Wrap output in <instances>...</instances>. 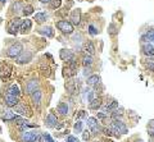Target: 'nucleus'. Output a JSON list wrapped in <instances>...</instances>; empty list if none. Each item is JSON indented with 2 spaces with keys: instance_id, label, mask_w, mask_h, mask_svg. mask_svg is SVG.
Instances as JSON below:
<instances>
[{
  "instance_id": "1",
  "label": "nucleus",
  "mask_w": 154,
  "mask_h": 142,
  "mask_svg": "<svg viewBox=\"0 0 154 142\" xmlns=\"http://www.w3.org/2000/svg\"><path fill=\"white\" fill-rule=\"evenodd\" d=\"M55 26H57V28L64 35L73 33V26H72V23L68 22V20H58V22L55 23Z\"/></svg>"
},
{
  "instance_id": "2",
  "label": "nucleus",
  "mask_w": 154,
  "mask_h": 142,
  "mask_svg": "<svg viewBox=\"0 0 154 142\" xmlns=\"http://www.w3.org/2000/svg\"><path fill=\"white\" fill-rule=\"evenodd\" d=\"M21 23H22V20L19 18H14L8 22V26H7V31L8 33L10 35H17L19 31V27H21Z\"/></svg>"
},
{
  "instance_id": "3",
  "label": "nucleus",
  "mask_w": 154,
  "mask_h": 142,
  "mask_svg": "<svg viewBox=\"0 0 154 142\" xmlns=\"http://www.w3.org/2000/svg\"><path fill=\"white\" fill-rule=\"evenodd\" d=\"M111 128L113 129L114 133H122V134H126V133L129 132V129H127V127L125 126V123H123L122 120H118V119H114L113 122H112Z\"/></svg>"
},
{
  "instance_id": "4",
  "label": "nucleus",
  "mask_w": 154,
  "mask_h": 142,
  "mask_svg": "<svg viewBox=\"0 0 154 142\" xmlns=\"http://www.w3.org/2000/svg\"><path fill=\"white\" fill-rule=\"evenodd\" d=\"M22 51H23L22 44H21V42H17V44H13V45H12L9 49H8L7 55H8L9 58H14V59H16Z\"/></svg>"
},
{
  "instance_id": "5",
  "label": "nucleus",
  "mask_w": 154,
  "mask_h": 142,
  "mask_svg": "<svg viewBox=\"0 0 154 142\" xmlns=\"http://www.w3.org/2000/svg\"><path fill=\"white\" fill-rule=\"evenodd\" d=\"M32 58H34V55H32L31 51H26V53H21L18 57L16 58V61L18 64H26V63H30V61L32 60Z\"/></svg>"
},
{
  "instance_id": "6",
  "label": "nucleus",
  "mask_w": 154,
  "mask_h": 142,
  "mask_svg": "<svg viewBox=\"0 0 154 142\" xmlns=\"http://www.w3.org/2000/svg\"><path fill=\"white\" fill-rule=\"evenodd\" d=\"M40 136L35 132H23L21 134V141L22 142H35L38 140Z\"/></svg>"
},
{
  "instance_id": "7",
  "label": "nucleus",
  "mask_w": 154,
  "mask_h": 142,
  "mask_svg": "<svg viewBox=\"0 0 154 142\" xmlns=\"http://www.w3.org/2000/svg\"><path fill=\"white\" fill-rule=\"evenodd\" d=\"M0 118H1L4 122H13V120H17L18 119V115H17L14 111L12 110H5L0 114Z\"/></svg>"
},
{
  "instance_id": "8",
  "label": "nucleus",
  "mask_w": 154,
  "mask_h": 142,
  "mask_svg": "<svg viewBox=\"0 0 154 142\" xmlns=\"http://www.w3.org/2000/svg\"><path fill=\"white\" fill-rule=\"evenodd\" d=\"M38 88V81L37 79H31L26 83V87H25V92L27 95H31L34 91H36Z\"/></svg>"
},
{
  "instance_id": "9",
  "label": "nucleus",
  "mask_w": 154,
  "mask_h": 142,
  "mask_svg": "<svg viewBox=\"0 0 154 142\" xmlns=\"http://www.w3.org/2000/svg\"><path fill=\"white\" fill-rule=\"evenodd\" d=\"M12 68L5 63H0V78L1 79H8V77L10 76Z\"/></svg>"
},
{
  "instance_id": "10",
  "label": "nucleus",
  "mask_w": 154,
  "mask_h": 142,
  "mask_svg": "<svg viewBox=\"0 0 154 142\" xmlns=\"http://www.w3.org/2000/svg\"><path fill=\"white\" fill-rule=\"evenodd\" d=\"M87 126L90 127L91 132L95 133V134H96L98 132L102 131V128H100V127L98 126V120H96V118H87Z\"/></svg>"
},
{
  "instance_id": "11",
  "label": "nucleus",
  "mask_w": 154,
  "mask_h": 142,
  "mask_svg": "<svg viewBox=\"0 0 154 142\" xmlns=\"http://www.w3.org/2000/svg\"><path fill=\"white\" fill-rule=\"evenodd\" d=\"M59 57L63 61H69L71 59H73V51L69 49H62L59 53Z\"/></svg>"
},
{
  "instance_id": "12",
  "label": "nucleus",
  "mask_w": 154,
  "mask_h": 142,
  "mask_svg": "<svg viewBox=\"0 0 154 142\" xmlns=\"http://www.w3.org/2000/svg\"><path fill=\"white\" fill-rule=\"evenodd\" d=\"M31 28H32V22L30 19L26 18L25 20H22V23H21V27H19V31H21V33H27V32L31 31Z\"/></svg>"
},
{
  "instance_id": "13",
  "label": "nucleus",
  "mask_w": 154,
  "mask_h": 142,
  "mask_svg": "<svg viewBox=\"0 0 154 142\" xmlns=\"http://www.w3.org/2000/svg\"><path fill=\"white\" fill-rule=\"evenodd\" d=\"M5 104H7V106H9V108H13V106H16L18 104V97L7 94L5 95Z\"/></svg>"
},
{
  "instance_id": "14",
  "label": "nucleus",
  "mask_w": 154,
  "mask_h": 142,
  "mask_svg": "<svg viewBox=\"0 0 154 142\" xmlns=\"http://www.w3.org/2000/svg\"><path fill=\"white\" fill-rule=\"evenodd\" d=\"M57 123H58V119H57V117H55L53 113H50L48 117H46L45 124L48 127H50V128H54V127H57Z\"/></svg>"
},
{
  "instance_id": "15",
  "label": "nucleus",
  "mask_w": 154,
  "mask_h": 142,
  "mask_svg": "<svg viewBox=\"0 0 154 142\" xmlns=\"http://www.w3.org/2000/svg\"><path fill=\"white\" fill-rule=\"evenodd\" d=\"M41 97H43V94H41L40 90H36L31 94V99H32V102H34L36 106H40L41 104Z\"/></svg>"
},
{
  "instance_id": "16",
  "label": "nucleus",
  "mask_w": 154,
  "mask_h": 142,
  "mask_svg": "<svg viewBox=\"0 0 154 142\" xmlns=\"http://www.w3.org/2000/svg\"><path fill=\"white\" fill-rule=\"evenodd\" d=\"M71 20L73 22V25H80V22H81V9H75L71 13Z\"/></svg>"
},
{
  "instance_id": "17",
  "label": "nucleus",
  "mask_w": 154,
  "mask_h": 142,
  "mask_svg": "<svg viewBox=\"0 0 154 142\" xmlns=\"http://www.w3.org/2000/svg\"><path fill=\"white\" fill-rule=\"evenodd\" d=\"M84 51L86 53L87 55H93L95 54V45H94L93 41H86L84 45Z\"/></svg>"
},
{
  "instance_id": "18",
  "label": "nucleus",
  "mask_w": 154,
  "mask_h": 142,
  "mask_svg": "<svg viewBox=\"0 0 154 142\" xmlns=\"http://www.w3.org/2000/svg\"><path fill=\"white\" fill-rule=\"evenodd\" d=\"M13 108H14V113H18L21 115H26L28 113V108L25 104H22V102H18V104L16 106H13Z\"/></svg>"
},
{
  "instance_id": "19",
  "label": "nucleus",
  "mask_w": 154,
  "mask_h": 142,
  "mask_svg": "<svg viewBox=\"0 0 154 142\" xmlns=\"http://www.w3.org/2000/svg\"><path fill=\"white\" fill-rule=\"evenodd\" d=\"M143 53L146 57H154V46L150 45L149 42L143 44Z\"/></svg>"
},
{
  "instance_id": "20",
  "label": "nucleus",
  "mask_w": 154,
  "mask_h": 142,
  "mask_svg": "<svg viewBox=\"0 0 154 142\" xmlns=\"http://www.w3.org/2000/svg\"><path fill=\"white\" fill-rule=\"evenodd\" d=\"M38 33L44 35V36H46V37H53V36H54V31H53V28L49 27V26L40 28V29H38Z\"/></svg>"
},
{
  "instance_id": "21",
  "label": "nucleus",
  "mask_w": 154,
  "mask_h": 142,
  "mask_svg": "<svg viewBox=\"0 0 154 142\" xmlns=\"http://www.w3.org/2000/svg\"><path fill=\"white\" fill-rule=\"evenodd\" d=\"M100 81H102V78H100L99 74H94V76H90L87 78V85L89 86H96L100 83Z\"/></svg>"
},
{
  "instance_id": "22",
  "label": "nucleus",
  "mask_w": 154,
  "mask_h": 142,
  "mask_svg": "<svg viewBox=\"0 0 154 142\" xmlns=\"http://www.w3.org/2000/svg\"><path fill=\"white\" fill-rule=\"evenodd\" d=\"M66 90H67V92H69L71 95L76 92V82L73 81V79H68L66 82Z\"/></svg>"
},
{
  "instance_id": "23",
  "label": "nucleus",
  "mask_w": 154,
  "mask_h": 142,
  "mask_svg": "<svg viewBox=\"0 0 154 142\" xmlns=\"http://www.w3.org/2000/svg\"><path fill=\"white\" fill-rule=\"evenodd\" d=\"M100 106H102V99H100V97L93 99L90 101V109H93V110H98Z\"/></svg>"
},
{
  "instance_id": "24",
  "label": "nucleus",
  "mask_w": 154,
  "mask_h": 142,
  "mask_svg": "<svg viewBox=\"0 0 154 142\" xmlns=\"http://www.w3.org/2000/svg\"><path fill=\"white\" fill-rule=\"evenodd\" d=\"M63 74H64V77H67V78H71V77H73V76H75L76 74V73H77V70L76 69H72V68H71V67H64L63 68Z\"/></svg>"
},
{
  "instance_id": "25",
  "label": "nucleus",
  "mask_w": 154,
  "mask_h": 142,
  "mask_svg": "<svg viewBox=\"0 0 154 142\" xmlns=\"http://www.w3.org/2000/svg\"><path fill=\"white\" fill-rule=\"evenodd\" d=\"M57 110H58V113H60L62 115H67L68 114V105L66 102H60V104L57 106Z\"/></svg>"
},
{
  "instance_id": "26",
  "label": "nucleus",
  "mask_w": 154,
  "mask_h": 142,
  "mask_svg": "<svg viewBox=\"0 0 154 142\" xmlns=\"http://www.w3.org/2000/svg\"><path fill=\"white\" fill-rule=\"evenodd\" d=\"M111 115H112L113 119H120V118H122V115H123V109L122 108H120V109L116 108L114 110H112Z\"/></svg>"
},
{
  "instance_id": "27",
  "label": "nucleus",
  "mask_w": 154,
  "mask_h": 142,
  "mask_svg": "<svg viewBox=\"0 0 154 142\" xmlns=\"http://www.w3.org/2000/svg\"><path fill=\"white\" fill-rule=\"evenodd\" d=\"M8 94L9 95H13V96H19V87L17 85H12L9 88H8Z\"/></svg>"
},
{
  "instance_id": "28",
  "label": "nucleus",
  "mask_w": 154,
  "mask_h": 142,
  "mask_svg": "<svg viewBox=\"0 0 154 142\" xmlns=\"http://www.w3.org/2000/svg\"><path fill=\"white\" fill-rule=\"evenodd\" d=\"M34 20H36L37 23L41 25V23H44L46 20V14L45 13H36L34 16Z\"/></svg>"
},
{
  "instance_id": "29",
  "label": "nucleus",
  "mask_w": 154,
  "mask_h": 142,
  "mask_svg": "<svg viewBox=\"0 0 154 142\" xmlns=\"http://www.w3.org/2000/svg\"><path fill=\"white\" fill-rule=\"evenodd\" d=\"M93 63H94V59L91 55H86V57H84V59H82L84 67H90V66H93Z\"/></svg>"
},
{
  "instance_id": "30",
  "label": "nucleus",
  "mask_w": 154,
  "mask_h": 142,
  "mask_svg": "<svg viewBox=\"0 0 154 142\" xmlns=\"http://www.w3.org/2000/svg\"><path fill=\"white\" fill-rule=\"evenodd\" d=\"M38 140H40V142H54V140L49 136V133H43V134L38 137Z\"/></svg>"
},
{
  "instance_id": "31",
  "label": "nucleus",
  "mask_w": 154,
  "mask_h": 142,
  "mask_svg": "<svg viewBox=\"0 0 154 142\" xmlns=\"http://www.w3.org/2000/svg\"><path fill=\"white\" fill-rule=\"evenodd\" d=\"M13 9L16 13H21V12H23V4L21 1H16L13 4Z\"/></svg>"
},
{
  "instance_id": "32",
  "label": "nucleus",
  "mask_w": 154,
  "mask_h": 142,
  "mask_svg": "<svg viewBox=\"0 0 154 142\" xmlns=\"http://www.w3.org/2000/svg\"><path fill=\"white\" fill-rule=\"evenodd\" d=\"M145 66H146L148 69H150V70H154V59L152 57H149L145 60Z\"/></svg>"
},
{
  "instance_id": "33",
  "label": "nucleus",
  "mask_w": 154,
  "mask_h": 142,
  "mask_svg": "<svg viewBox=\"0 0 154 142\" xmlns=\"http://www.w3.org/2000/svg\"><path fill=\"white\" fill-rule=\"evenodd\" d=\"M22 13L25 14L26 17L30 16V14L34 13V7H32V5H27V7H23V12H22Z\"/></svg>"
},
{
  "instance_id": "34",
  "label": "nucleus",
  "mask_w": 154,
  "mask_h": 142,
  "mask_svg": "<svg viewBox=\"0 0 154 142\" xmlns=\"http://www.w3.org/2000/svg\"><path fill=\"white\" fill-rule=\"evenodd\" d=\"M40 69H41V73H43L44 76H49V73H50V68H49V66L41 64V66H40Z\"/></svg>"
},
{
  "instance_id": "35",
  "label": "nucleus",
  "mask_w": 154,
  "mask_h": 142,
  "mask_svg": "<svg viewBox=\"0 0 154 142\" xmlns=\"http://www.w3.org/2000/svg\"><path fill=\"white\" fill-rule=\"evenodd\" d=\"M108 31H109V35H111V36H114V35L118 33V31H117V28H116V25H114V23H112V25L109 26Z\"/></svg>"
},
{
  "instance_id": "36",
  "label": "nucleus",
  "mask_w": 154,
  "mask_h": 142,
  "mask_svg": "<svg viewBox=\"0 0 154 142\" xmlns=\"http://www.w3.org/2000/svg\"><path fill=\"white\" fill-rule=\"evenodd\" d=\"M60 4H62V0H52V1H50V5H52L53 9L59 8V7H60Z\"/></svg>"
},
{
  "instance_id": "37",
  "label": "nucleus",
  "mask_w": 154,
  "mask_h": 142,
  "mask_svg": "<svg viewBox=\"0 0 154 142\" xmlns=\"http://www.w3.org/2000/svg\"><path fill=\"white\" fill-rule=\"evenodd\" d=\"M144 37L145 38H149L150 41H153V42H154V29H150V31H148L146 35H145Z\"/></svg>"
},
{
  "instance_id": "38",
  "label": "nucleus",
  "mask_w": 154,
  "mask_h": 142,
  "mask_svg": "<svg viewBox=\"0 0 154 142\" xmlns=\"http://www.w3.org/2000/svg\"><path fill=\"white\" fill-rule=\"evenodd\" d=\"M73 129H75L76 132H81L82 131V123L80 122V120H78V122H76L75 126H73Z\"/></svg>"
},
{
  "instance_id": "39",
  "label": "nucleus",
  "mask_w": 154,
  "mask_h": 142,
  "mask_svg": "<svg viewBox=\"0 0 154 142\" xmlns=\"http://www.w3.org/2000/svg\"><path fill=\"white\" fill-rule=\"evenodd\" d=\"M89 32H90V35H93V36H95V35H98V29L94 27L93 25L89 26Z\"/></svg>"
},
{
  "instance_id": "40",
  "label": "nucleus",
  "mask_w": 154,
  "mask_h": 142,
  "mask_svg": "<svg viewBox=\"0 0 154 142\" xmlns=\"http://www.w3.org/2000/svg\"><path fill=\"white\" fill-rule=\"evenodd\" d=\"M86 115H87V114H86V111H85V110H80L78 113H77L76 118H77V119H82V118H85Z\"/></svg>"
},
{
  "instance_id": "41",
  "label": "nucleus",
  "mask_w": 154,
  "mask_h": 142,
  "mask_svg": "<svg viewBox=\"0 0 154 142\" xmlns=\"http://www.w3.org/2000/svg\"><path fill=\"white\" fill-rule=\"evenodd\" d=\"M67 142H78V138L75 136H68L67 137Z\"/></svg>"
},
{
  "instance_id": "42",
  "label": "nucleus",
  "mask_w": 154,
  "mask_h": 142,
  "mask_svg": "<svg viewBox=\"0 0 154 142\" xmlns=\"http://www.w3.org/2000/svg\"><path fill=\"white\" fill-rule=\"evenodd\" d=\"M149 132H150V134H154V119L149 123Z\"/></svg>"
},
{
  "instance_id": "43",
  "label": "nucleus",
  "mask_w": 154,
  "mask_h": 142,
  "mask_svg": "<svg viewBox=\"0 0 154 142\" xmlns=\"http://www.w3.org/2000/svg\"><path fill=\"white\" fill-rule=\"evenodd\" d=\"M102 132L104 133L105 136H112V131L109 128H102Z\"/></svg>"
},
{
  "instance_id": "44",
  "label": "nucleus",
  "mask_w": 154,
  "mask_h": 142,
  "mask_svg": "<svg viewBox=\"0 0 154 142\" xmlns=\"http://www.w3.org/2000/svg\"><path fill=\"white\" fill-rule=\"evenodd\" d=\"M96 118H98V119H105V118H107V113H98Z\"/></svg>"
},
{
  "instance_id": "45",
  "label": "nucleus",
  "mask_w": 154,
  "mask_h": 142,
  "mask_svg": "<svg viewBox=\"0 0 154 142\" xmlns=\"http://www.w3.org/2000/svg\"><path fill=\"white\" fill-rule=\"evenodd\" d=\"M89 137H90V132H87V131L85 132L84 134H82V138H84L85 141H86V140H89Z\"/></svg>"
},
{
  "instance_id": "46",
  "label": "nucleus",
  "mask_w": 154,
  "mask_h": 142,
  "mask_svg": "<svg viewBox=\"0 0 154 142\" xmlns=\"http://www.w3.org/2000/svg\"><path fill=\"white\" fill-rule=\"evenodd\" d=\"M93 99H94V92H90L89 94V102H90Z\"/></svg>"
},
{
  "instance_id": "47",
  "label": "nucleus",
  "mask_w": 154,
  "mask_h": 142,
  "mask_svg": "<svg viewBox=\"0 0 154 142\" xmlns=\"http://www.w3.org/2000/svg\"><path fill=\"white\" fill-rule=\"evenodd\" d=\"M40 1H41V3H44V4H46V3H50L52 0H40Z\"/></svg>"
},
{
  "instance_id": "48",
  "label": "nucleus",
  "mask_w": 154,
  "mask_h": 142,
  "mask_svg": "<svg viewBox=\"0 0 154 142\" xmlns=\"http://www.w3.org/2000/svg\"><path fill=\"white\" fill-rule=\"evenodd\" d=\"M5 1H7V0H0V3H1V4H5Z\"/></svg>"
}]
</instances>
